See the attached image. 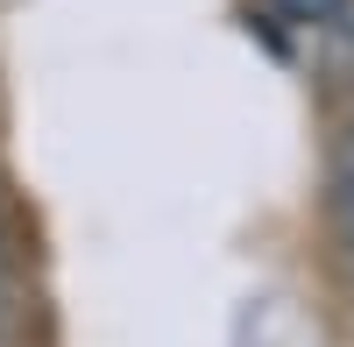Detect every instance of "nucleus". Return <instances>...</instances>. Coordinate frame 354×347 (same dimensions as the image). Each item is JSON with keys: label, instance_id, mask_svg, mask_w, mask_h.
<instances>
[{"label": "nucleus", "instance_id": "2", "mask_svg": "<svg viewBox=\"0 0 354 347\" xmlns=\"http://www.w3.org/2000/svg\"><path fill=\"white\" fill-rule=\"evenodd\" d=\"M326 206L347 213L354 206V128L340 135V149H333V178H326Z\"/></svg>", "mask_w": 354, "mask_h": 347}, {"label": "nucleus", "instance_id": "4", "mask_svg": "<svg viewBox=\"0 0 354 347\" xmlns=\"http://www.w3.org/2000/svg\"><path fill=\"white\" fill-rule=\"evenodd\" d=\"M8 326H15V283H8V270H0V340H8Z\"/></svg>", "mask_w": 354, "mask_h": 347}, {"label": "nucleus", "instance_id": "3", "mask_svg": "<svg viewBox=\"0 0 354 347\" xmlns=\"http://www.w3.org/2000/svg\"><path fill=\"white\" fill-rule=\"evenodd\" d=\"M333 241H340V263H347V276H354V206L333 213Z\"/></svg>", "mask_w": 354, "mask_h": 347}, {"label": "nucleus", "instance_id": "1", "mask_svg": "<svg viewBox=\"0 0 354 347\" xmlns=\"http://www.w3.org/2000/svg\"><path fill=\"white\" fill-rule=\"evenodd\" d=\"M277 28L290 36H312V43H340L354 36V0H270Z\"/></svg>", "mask_w": 354, "mask_h": 347}]
</instances>
